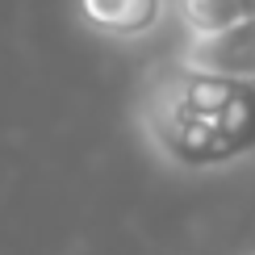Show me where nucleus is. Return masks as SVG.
<instances>
[{
  "mask_svg": "<svg viewBox=\"0 0 255 255\" xmlns=\"http://www.w3.org/2000/svg\"><path fill=\"white\" fill-rule=\"evenodd\" d=\"M146 151L172 172H226L255 159V84L201 76L176 55L146 71L134 101Z\"/></svg>",
  "mask_w": 255,
  "mask_h": 255,
  "instance_id": "f257e3e1",
  "label": "nucleus"
},
{
  "mask_svg": "<svg viewBox=\"0 0 255 255\" xmlns=\"http://www.w3.org/2000/svg\"><path fill=\"white\" fill-rule=\"evenodd\" d=\"M176 63L188 71H201V76L255 84V21L218 29V34H188Z\"/></svg>",
  "mask_w": 255,
  "mask_h": 255,
  "instance_id": "f03ea898",
  "label": "nucleus"
},
{
  "mask_svg": "<svg viewBox=\"0 0 255 255\" xmlns=\"http://www.w3.org/2000/svg\"><path fill=\"white\" fill-rule=\"evenodd\" d=\"M80 21L97 38L109 42H142L172 21V0H76Z\"/></svg>",
  "mask_w": 255,
  "mask_h": 255,
  "instance_id": "7ed1b4c3",
  "label": "nucleus"
},
{
  "mask_svg": "<svg viewBox=\"0 0 255 255\" xmlns=\"http://www.w3.org/2000/svg\"><path fill=\"white\" fill-rule=\"evenodd\" d=\"M172 8L188 34H218L255 21V0H172Z\"/></svg>",
  "mask_w": 255,
  "mask_h": 255,
  "instance_id": "20e7f679",
  "label": "nucleus"
}]
</instances>
